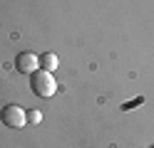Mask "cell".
Segmentation results:
<instances>
[{
	"label": "cell",
	"mask_w": 154,
	"mask_h": 148,
	"mask_svg": "<svg viewBox=\"0 0 154 148\" xmlns=\"http://www.w3.org/2000/svg\"><path fill=\"white\" fill-rule=\"evenodd\" d=\"M27 121L30 123H40L42 121V111H37V109L35 111H27Z\"/></svg>",
	"instance_id": "obj_5"
},
{
	"label": "cell",
	"mask_w": 154,
	"mask_h": 148,
	"mask_svg": "<svg viewBox=\"0 0 154 148\" xmlns=\"http://www.w3.org/2000/svg\"><path fill=\"white\" fill-rule=\"evenodd\" d=\"M15 67H17V72H23V74H32V72H37V67H40V57L35 52H20L15 57Z\"/></svg>",
	"instance_id": "obj_3"
},
{
	"label": "cell",
	"mask_w": 154,
	"mask_h": 148,
	"mask_svg": "<svg viewBox=\"0 0 154 148\" xmlns=\"http://www.w3.org/2000/svg\"><path fill=\"white\" fill-rule=\"evenodd\" d=\"M0 121L8 128H23L27 123V111L23 106H17V104H8V106H3V111H0Z\"/></svg>",
	"instance_id": "obj_2"
},
{
	"label": "cell",
	"mask_w": 154,
	"mask_h": 148,
	"mask_svg": "<svg viewBox=\"0 0 154 148\" xmlns=\"http://www.w3.org/2000/svg\"><path fill=\"white\" fill-rule=\"evenodd\" d=\"M152 148H154V146H152Z\"/></svg>",
	"instance_id": "obj_7"
},
{
	"label": "cell",
	"mask_w": 154,
	"mask_h": 148,
	"mask_svg": "<svg viewBox=\"0 0 154 148\" xmlns=\"http://www.w3.org/2000/svg\"><path fill=\"white\" fill-rule=\"evenodd\" d=\"M142 101H144V99H142V96H139V99H134V101H129V104H124V106H122V109H124V111H129V109H134V106H139V104H142Z\"/></svg>",
	"instance_id": "obj_6"
},
{
	"label": "cell",
	"mask_w": 154,
	"mask_h": 148,
	"mask_svg": "<svg viewBox=\"0 0 154 148\" xmlns=\"http://www.w3.org/2000/svg\"><path fill=\"white\" fill-rule=\"evenodd\" d=\"M57 64H60L57 54H52V52H45V54H40V67L45 69V72H52V69H57Z\"/></svg>",
	"instance_id": "obj_4"
},
{
	"label": "cell",
	"mask_w": 154,
	"mask_h": 148,
	"mask_svg": "<svg viewBox=\"0 0 154 148\" xmlns=\"http://www.w3.org/2000/svg\"><path fill=\"white\" fill-rule=\"evenodd\" d=\"M30 89L42 96V99H50L57 91V79L52 77V72H45V69H37V72L30 74Z\"/></svg>",
	"instance_id": "obj_1"
}]
</instances>
